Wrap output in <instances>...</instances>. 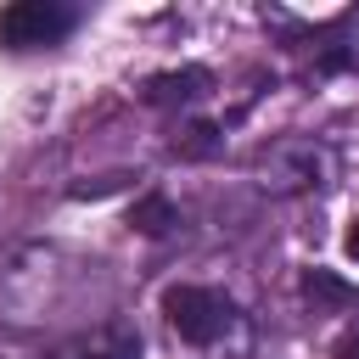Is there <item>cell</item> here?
<instances>
[{"label": "cell", "instance_id": "cell-1", "mask_svg": "<svg viewBox=\"0 0 359 359\" xmlns=\"http://www.w3.org/2000/svg\"><path fill=\"white\" fill-rule=\"evenodd\" d=\"M163 314H168V325H174L185 342H196V348L219 342V337L236 325V303H230L224 292H213V286H168V292H163Z\"/></svg>", "mask_w": 359, "mask_h": 359}, {"label": "cell", "instance_id": "cell-2", "mask_svg": "<svg viewBox=\"0 0 359 359\" xmlns=\"http://www.w3.org/2000/svg\"><path fill=\"white\" fill-rule=\"evenodd\" d=\"M73 28V6L62 0H17L0 11V45L6 50H45Z\"/></svg>", "mask_w": 359, "mask_h": 359}, {"label": "cell", "instance_id": "cell-3", "mask_svg": "<svg viewBox=\"0 0 359 359\" xmlns=\"http://www.w3.org/2000/svg\"><path fill=\"white\" fill-rule=\"evenodd\" d=\"M50 359H140V331L123 325V320H112V325H101V331H90V337L56 348Z\"/></svg>", "mask_w": 359, "mask_h": 359}, {"label": "cell", "instance_id": "cell-4", "mask_svg": "<svg viewBox=\"0 0 359 359\" xmlns=\"http://www.w3.org/2000/svg\"><path fill=\"white\" fill-rule=\"evenodd\" d=\"M213 90V73L208 67H174V73H157V79H146V107H191V101H202Z\"/></svg>", "mask_w": 359, "mask_h": 359}, {"label": "cell", "instance_id": "cell-5", "mask_svg": "<svg viewBox=\"0 0 359 359\" xmlns=\"http://www.w3.org/2000/svg\"><path fill=\"white\" fill-rule=\"evenodd\" d=\"M180 224V208L163 196V191H151V196H140L135 208H129V230H140V236H168Z\"/></svg>", "mask_w": 359, "mask_h": 359}, {"label": "cell", "instance_id": "cell-6", "mask_svg": "<svg viewBox=\"0 0 359 359\" xmlns=\"http://www.w3.org/2000/svg\"><path fill=\"white\" fill-rule=\"evenodd\" d=\"M219 146H224V129H219V123H185V129L174 135V151H180V157H191V163L213 157Z\"/></svg>", "mask_w": 359, "mask_h": 359}, {"label": "cell", "instance_id": "cell-7", "mask_svg": "<svg viewBox=\"0 0 359 359\" xmlns=\"http://www.w3.org/2000/svg\"><path fill=\"white\" fill-rule=\"evenodd\" d=\"M303 292H309V297H320V303H359V292H353V286H342L331 269H309V275H303Z\"/></svg>", "mask_w": 359, "mask_h": 359}, {"label": "cell", "instance_id": "cell-8", "mask_svg": "<svg viewBox=\"0 0 359 359\" xmlns=\"http://www.w3.org/2000/svg\"><path fill=\"white\" fill-rule=\"evenodd\" d=\"M337 359H359V325H353V331L337 342Z\"/></svg>", "mask_w": 359, "mask_h": 359}, {"label": "cell", "instance_id": "cell-9", "mask_svg": "<svg viewBox=\"0 0 359 359\" xmlns=\"http://www.w3.org/2000/svg\"><path fill=\"white\" fill-rule=\"evenodd\" d=\"M348 258L359 264V219H353V230H348Z\"/></svg>", "mask_w": 359, "mask_h": 359}]
</instances>
